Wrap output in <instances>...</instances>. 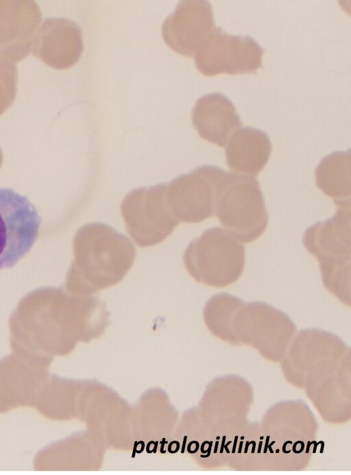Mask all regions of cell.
<instances>
[{
    "mask_svg": "<svg viewBox=\"0 0 351 475\" xmlns=\"http://www.w3.org/2000/svg\"><path fill=\"white\" fill-rule=\"evenodd\" d=\"M77 287L94 295L120 282L133 265L136 251L130 240L111 226L89 223L74 241Z\"/></svg>",
    "mask_w": 351,
    "mask_h": 475,
    "instance_id": "cell-1",
    "label": "cell"
},
{
    "mask_svg": "<svg viewBox=\"0 0 351 475\" xmlns=\"http://www.w3.org/2000/svg\"><path fill=\"white\" fill-rule=\"evenodd\" d=\"M215 215L242 243L260 238L267 227L268 213L256 178L226 171L218 185Z\"/></svg>",
    "mask_w": 351,
    "mask_h": 475,
    "instance_id": "cell-2",
    "label": "cell"
},
{
    "mask_svg": "<svg viewBox=\"0 0 351 475\" xmlns=\"http://www.w3.org/2000/svg\"><path fill=\"white\" fill-rule=\"evenodd\" d=\"M183 261L189 274L197 282L224 288L235 283L242 275L245 247L226 230L210 228L190 242Z\"/></svg>",
    "mask_w": 351,
    "mask_h": 475,
    "instance_id": "cell-3",
    "label": "cell"
},
{
    "mask_svg": "<svg viewBox=\"0 0 351 475\" xmlns=\"http://www.w3.org/2000/svg\"><path fill=\"white\" fill-rule=\"evenodd\" d=\"M166 191L165 183L137 188L121 202L120 210L127 232L141 247L161 243L180 223L167 204Z\"/></svg>",
    "mask_w": 351,
    "mask_h": 475,
    "instance_id": "cell-4",
    "label": "cell"
},
{
    "mask_svg": "<svg viewBox=\"0 0 351 475\" xmlns=\"http://www.w3.org/2000/svg\"><path fill=\"white\" fill-rule=\"evenodd\" d=\"M243 327L253 343L270 356L280 352L293 332V326L280 310L263 302H245L230 295L222 320V336L232 326Z\"/></svg>",
    "mask_w": 351,
    "mask_h": 475,
    "instance_id": "cell-5",
    "label": "cell"
},
{
    "mask_svg": "<svg viewBox=\"0 0 351 475\" xmlns=\"http://www.w3.org/2000/svg\"><path fill=\"white\" fill-rule=\"evenodd\" d=\"M41 217L29 199L0 187V270L14 267L35 244Z\"/></svg>",
    "mask_w": 351,
    "mask_h": 475,
    "instance_id": "cell-6",
    "label": "cell"
},
{
    "mask_svg": "<svg viewBox=\"0 0 351 475\" xmlns=\"http://www.w3.org/2000/svg\"><path fill=\"white\" fill-rule=\"evenodd\" d=\"M225 173L219 167L204 165L167 184V202L174 217L199 223L214 216L218 185Z\"/></svg>",
    "mask_w": 351,
    "mask_h": 475,
    "instance_id": "cell-7",
    "label": "cell"
},
{
    "mask_svg": "<svg viewBox=\"0 0 351 475\" xmlns=\"http://www.w3.org/2000/svg\"><path fill=\"white\" fill-rule=\"evenodd\" d=\"M264 50L248 36H233L215 28L194 56L197 70L206 76L256 73L262 66Z\"/></svg>",
    "mask_w": 351,
    "mask_h": 475,
    "instance_id": "cell-8",
    "label": "cell"
},
{
    "mask_svg": "<svg viewBox=\"0 0 351 475\" xmlns=\"http://www.w3.org/2000/svg\"><path fill=\"white\" fill-rule=\"evenodd\" d=\"M210 3L202 0L180 1L162 26L165 43L176 53L194 57L215 29Z\"/></svg>",
    "mask_w": 351,
    "mask_h": 475,
    "instance_id": "cell-9",
    "label": "cell"
},
{
    "mask_svg": "<svg viewBox=\"0 0 351 475\" xmlns=\"http://www.w3.org/2000/svg\"><path fill=\"white\" fill-rule=\"evenodd\" d=\"M41 21L36 1L0 0V59L16 64L27 56Z\"/></svg>",
    "mask_w": 351,
    "mask_h": 475,
    "instance_id": "cell-10",
    "label": "cell"
},
{
    "mask_svg": "<svg viewBox=\"0 0 351 475\" xmlns=\"http://www.w3.org/2000/svg\"><path fill=\"white\" fill-rule=\"evenodd\" d=\"M83 49L80 27L71 20L60 18L47 19L40 23L32 48L35 57L57 70L75 64Z\"/></svg>",
    "mask_w": 351,
    "mask_h": 475,
    "instance_id": "cell-11",
    "label": "cell"
},
{
    "mask_svg": "<svg viewBox=\"0 0 351 475\" xmlns=\"http://www.w3.org/2000/svg\"><path fill=\"white\" fill-rule=\"evenodd\" d=\"M303 244L319 263L351 260L350 208H337L333 217L308 228Z\"/></svg>",
    "mask_w": 351,
    "mask_h": 475,
    "instance_id": "cell-12",
    "label": "cell"
},
{
    "mask_svg": "<svg viewBox=\"0 0 351 475\" xmlns=\"http://www.w3.org/2000/svg\"><path fill=\"white\" fill-rule=\"evenodd\" d=\"M193 125L204 140L224 147L243 125L233 103L221 93L200 97L191 112Z\"/></svg>",
    "mask_w": 351,
    "mask_h": 475,
    "instance_id": "cell-13",
    "label": "cell"
},
{
    "mask_svg": "<svg viewBox=\"0 0 351 475\" xmlns=\"http://www.w3.org/2000/svg\"><path fill=\"white\" fill-rule=\"evenodd\" d=\"M226 147L228 168L234 173L255 178L267 165L272 149L266 133L250 127L239 129Z\"/></svg>",
    "mask_w": 351,
    "mask_h": 475,
    "instance_id": "cell-14",
    "label": "cell"
},
{
    "mask_svg": "<svg viewBox=\"0 0 351 475\" xmlns=\"http://www.w3.org/2000/svg\"><path fill=\"white\" fill-rule=\"evenodd\" d=\"M47 378L44 371L0 366V414L34 408Z\"/></svg>",
    "mask_w": 351,
    "mask_h": 475,
    "instance_id": "cell-15",
    "label": "cell"
},
{
    "mask_svg": "<svg viewBox=\"0 0 351 475\" xmlns=\"http://www.w3.org/2000/svg\"><path fill=\"white\" fill-rule=\"evenodd\" d=\"M317 188L332 199L337 208H350V151H337L324 157L315 169Z\"/></svg>",
    "mask_w": 351,
    "mask_h": 475,
    "instance_id": "cell-16",
    "label": "cell"
},
{
    "mask_svg": "<svg viewBox=\"0 0 351 475\" xmlns=\"http://www.w3.org/2000/svg\"><path fill=\"white\" fill-rule=\"evenodd\" d=\"M322 281L341 303L350 306L351 260L319 263Z\"/></svg>",
    "mask_w": 351,
    "mask_h": 475,
    "instance_id": "cell-17",
    "label": "cell"
},
{
    "mask_svg": "<svg viewBox=\"0 0 351 475\" xmlns=\"http://www.w3.org/2000/svg\"><path fill=\"white\" fill-rule=\"evenodd\" d=\"M17 82L16 64L0 59V112L14 101L17 92Z\"/></svg>",
    "mask_w": 351,
    "mask_h": 475,
    "instance_id": "cell-18",
    "label": "cell"
},
{
    "mask_svg": "<svg viewBox=\"0 0 351 475\" xmlns=\"http://www.w3.org/2000/svg\"><path fill=\"white\" fill-rule=\"evenodd\" d=\"M292 443V442H291V441H287V442H285V443H284L283 447H282V451H283L284 453L288 454V453H289V452H291V450L287 451V450H285V448H286V445H287V443Z\"/></svg>",
    "mask_w": 351,
    "mask_h": 475,
    "instance_id": "cell-19",
    "label": "cell"
},
{
    "mask_svg": "<svg viewBox=\"0 0 351 475\" xmlns=\"http://www.w3.org/2000/svg\"><path fill=\"white\" fill-rule=\"evenodd\" d=\"M237 439H238V437L236 436L235 438H234V445H233V448H232V453H234V452H235V449H236V445H237Z\"/></svg>",
    "mask_w": 351,
    "mask_h": 475,
    "instance_id": "cell-20",
    "label": "cell"
},
{
    "mask_svg": "<svg viewBox=\"0 0 351 475\" xmlns=\"http://www.w3.org/2000/svg\"><path fill=\"white\" fill-rule=\"evenodd\" d=\"M253 441H250V442H248V441L246 442L245 448V450H244V452H245V453H247V452L248 447H249V446H250Z\"/></svg>",
    "mask_w": 351,
    "mask_h": 475,
    "instance_id": "cell-21",
    "label": "cell"
},
{
    "mask_svg": "<svg viewBox=\"0 0 351 475\" xmlns=\"http://www.w3.org/2000/svg\"><path fill=\"white\" fill-rule=\"evenodd\" d=\"M269 440V436H267V439H266V442H265V449H264V453H266V452H267V448Z\"/></svg>",
    "mask_w": 351,
    "mask_h": 475,
    "instance_id": "cell-22",
    "label": "cell"
},
{
    "mask_svg": "<svg viewBox=\"0 0 351 475\" xmlns=\"http://www.w3.org/2000/svg\"><path fill=\"white\" fill-rule=\"evenodd\" d=\"M225 441H226V436H223V440H222V443H221V450H220V452H221V453L223 452V446H224Z\"/></svg>",
    "mask_w": 351,
    "mask_h": 475,
    "instance_id": "cell-23",
    "label": "cell"
},
{
    "mask_svg": "<svg viewBox=\"0 0 351 475\" xmlns=\"http://www.w3.org/2000/svg\"><path fill=\"white\" fill-rule=\"evenodd\" d=\"M275 442H276L275 441H273L271 443H270V444H269V446H267V448H269V452H270L271 453H273V452H274L273 450H272V449H271V446H272L274 443H275Z\"/></svg>",
    "mask_w": 351,
    "mask_h": 475,
    "instance_id": "cell-24",
    "label": "cell"
},
{
    "mask_svg": "<svg viewBox=\"0 0 351 475\" xmlns=\"http://www.w3.org/2000/svg\"><path fill=\"white\" fill-rule=\"evenodd\" d=\"M231 443V441H229L224 446L223 448H225V450L226 451L227 453H229L230 451L228 449V446Z\"/></svg>",
    "mask_w": 351,
    "mask_h": 475,
    "instance_id": "cell-25",
    "label": "cell"
},
{
    "mask_svg": "<svg viewBox=\"0 0 351 475\" xmlns=\"http://www.w3.org/2000/svg\"><path fill=\"white\" fill-rule=\"evenodd\" d=\"M313 443H314V441H313V442H308V445H307L306 450V453L308 452L309 448H310V446H311V444H313Z\"/></svg>",
    "mask_w": 351,
    "mask_h": 475,
    "instance_id": "cell-26",
    "label": "cell"
},
{
    "mask_svg": "<svg viewBox=\"0 0 351 475\" xmlns=\"http://www.w3.org/2000/svg\"><path fill=\"white\" fill-rule=\"evenodd\" d=\"M242 445H243V441H241L240 442V445H239V452H238L239 453L241 452Z\"/></svg>",
    "mask_w": 351,
    "mask_h": 475,
    "instance_id": "cell-27",
    "label": "cell"
},
{
    "mask_svg": "<svg viewBox=\"0 0 351 475\" xmlns=\"http://www.w3.org/2000/svg\"><path fill=\"white\" fill-rule=\"evenodd\" d=\"M261 445H262V441H261L260 443H259V447H258V453H260V452H261Z\"/></svg>",
    "mask_w": 351,
    "mask_h": 475,
    "instance_id": "cell-28",
    "label": "cell"
},
{
    "mask_svg": "<svg viewBox=\"0 0 351 475\" xmlns=\"http://www.w3.org/2000/svg\"><path fill=\"white\" fill-rule=\"evenodd\" d=\"M217 445H218V442L216 443V447H215V452H216V451H217Z\"/></svg>",
    "mask_w": 351,
    "mask_h": 475,
    "instance_id": "cell-29",
    "label": "cell"
}]
</instances>
